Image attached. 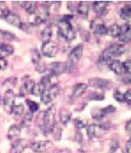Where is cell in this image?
I'll return each instance as SVG.
<instances>
[{
  "label": "cell",
  "mask_w": 131,
  "mask_h": 153,
  "mask_svg": "<svg viewBox=\"0 0 131 153\" xmlns=\"http://www.w3.org/2000/svg\"><path fill=\"white\" fill-rule=\"evenodd\" d=\"M125 47L121 44H113L105 49L100 56L97 64L99 66L108 65L113 57H118L125 53Z\"/></svg>",
  "instance_id": "obj_1"
},
{
  "label": "cell",
  "mask_w": 131,
  "mask_h": 153,
  "mask_svg": "<svg viewBox=\"0 0 131 153\" xmlns=\"http://www.w3.org/2000/svg\"><path fill=\"white\" fill-rule=\"evenodd\" d=\"M56 108L54 105H51L42 116V124L40 126L43 133L47 135L53 131L56 124Z\"/></svg>",
  "instance_id": "obj_2"
},
{
  "label": "cell",
  "mask_w": 131,
  "mask_h": 153,
  "mask_svg": "<svg viewBox=\"0 0 131 153\" xmlns=\"http://www.w3.org/2000/svg\"><path fill=\"white\" fill-rule=\"evenodd\" d=\"M58 34L60 37L66 41H71L76 37L75 31L71 22L63 18L60 19L58 23Z\"/></svg>",
  "instance_id": "obj_3"
},
{
  "label": "cell",
  "mask_w": 131,
  "mask_h": 153,
  "mask_svg": "<svg viewBox=\"0 0 131 153\" xmlns=\"http://www.w3.org/2000/svg\"><path fill=\"white\" fill-rule=\"evenodd\" d=\"M59 92V87L57 84L51 85L46 89L40 96L41 101L44 105H48L56 99Z\"/></svg>",
  "instance_id": "obj_4"
},
{
  "label": "cell",
  "mask_w": 131,
  "mask_h": 153,
  "mask_svg": "<svg viewBox=\"0 0 131 153\" xmlns=\"http://www.w3.org/2000/svg\"><path fill=\"white\" fill-rule=\"evenodd\" d=\"M83 53V46L78 45L75 47L68 55L69 64H67V70L75 66L80 60Z\"/></svg>",
  "instance_id": "obj_5"
},
{
  "label": "cell",
  "mask_w": 131,
  "mask_h": 153,
  "mask_svg": "<svg viewBox=\"0 0 131 153\" xmlns=\"http://www.w3.org/2000/svg\"><path fill=\"white\" fill-rule=\"evenodd\" d=\"M15 96L12 89H7L3 99V108L5 112L11 114L15 105Z\"/></svg>",
  "instance_id": "obj_6"
},
{
  "label": "cell",
  "mask_w": 131,
  "mask_h": 153,
  "mask_svg": "<svg viewBox=\"0 0 131 153\" xmlns=\"http://www.w3.org/2000/svg\"><path fill=\"white\" fill-rule=\"evenodd\" d=\"M58 51V45L54 41L49 40L43 42L42 51L44 56L50 58L54 57L57 56Z\"/></svg>",
  "instance_id": "obj_7"
},
{
  "label": "cell",
  "mask_w": 131,
  "mask_h": 153,
  "mask_svg": "<svg viewBox=\"0 0 131 153\" xmlns=\"http://www.w3.org/2000/svg\"><path fill=\"white\" fill-rule=\"evenodd\" d=\"M48 68L51 72V74L54 76H57L67 70V63L64 62H52L49 65Z\"/></svg>",
  "instance_id": "obj_8"
},
{
  "label": "cell",
  "mask_w": 131,
  "mask_h": 153,
  "mask_svg": "<svg viewBox=\"0 0 131 153\" xmlns=\"http://www.w3.org/2000/svg\"><path fill=\"white\" fill-rule=\"evenodd\" d=\"M28 141L25 139H18L13 143L10 153H23L28 147Z\"/></svg>",
  "instance_id": "obj_9"
},
{
  "label": "cell",
  "mask_w": 131,
  "mask_h": 153,
  "mask_svg": "<svg viewBox=\"0 0 131 153\" xmlns=\"http://www.w3.org/2000/svg\"><path fill=\"white\" fill-rule=\"evenodd\" d=\"M17 5L23 8L27 13L30 15L34 14L37 10V3L33 1H15Z\"/></svg>",
  "instance_id": "obj_10"
},
{
  "label": "cell",
  "mask_w": 131,
  "mask_h": 153,
  "mask_svg": "<svg viewBox=\"0 0 131 153\" xmlns=\"http://www.w3.org/2000/svg\"><path fill=\"white\" fill-rule=\"evenodd\" d=\"M50 141H38L30 144V147L32 150L36 153H42L45 152L49 147Z\"/></svg>",
  "instance_id": "obj_11"
},
{
  "label": "cell",
  "mask_w": 131,
  "mask_h": 153,
  "mask_svg": "<svg viewBox=\"0 0 131 153\" xmlns=\"http://www.w3.org/2000/svg\"><path fill=\"white\" fill-rule=\"evenodd\" d=\"M108 1H96L93 4V9L95 13L99 16L105 15L107 13V7Z\"/></svg>",
  "instance_id": "obj_12"
},
{
  "label": "cell",
  "mask_w": 131,
  "mask_h": 153,
  "mask_svg": "<svg viewBox=\"0 0 131 153\" xmlns=\"http://www.w3.org/2000/svg\"><path fill=\"white\" fill-rule=\"evenodd\" d=\"M109 82L108 80L96 78L89 80V85L91 87L96 89H105L108 86Z\"/></svg>",
  "instance_id": "obj_13"
},
{
  "label": "cell",
  "mask_w": 131,
  "mask_h": 153,
  "mask_svg": "<svg viewBox=\"0 0 131 153\" xmlns=\"http://www.w3.org/2000/svg\"><path fill=\"white\" fill-rule=\"evenodd\" d=\"M121 34L119 37V41L127 42L131 40V26L128 24H125L121 26Z\"/></svg>",
  "instance_id": "obj_14"
},
{
  "label": "cell",
  "mask_w": 131,
  "mask_h": 153,
  "mask_svg": "<svg viewBox=\"0 0 131 153\" xmlns=\"http://www.w3.org/2000/svg\"><path fill=\"white\" fill-rule=\"evenodd\" d=\"M49 15H50L49 11L42 9V11L39 12L38 15L35 17L34 21L33 23V24L34 25L38 26L43 23H46V21H47L48 17L49 16Z\"/></svg>",
  "instance_id": "obj_15"
},
{
  "label": "cell",
  "mask_w": 131,
  "mask_h": 153,
  "mask_svg": "<svg viewBox=\"0 0 131 153\" xmlns=\"http://www.w3.org/2000/svg\"><path fill=\"white\" fill-rule=\"evenodd\" d=\"M14 53V48L10 44H3L0 45V59H5L13 55Z\"/></svg>",
  "instance_id": "obj_16"
},
{
  "label": "cell",
  "mask_w": 131,
  "mask_h": 153,
  "mask_svg": "<svg viewBox=\"0 0 131 153\" xmlns=\"http://www.w3.org/2000/svg\"><path fill=\"white\" fill-rule=\"evenodd\" d=\"M35 82L32 80H27L20 87L19 94L21 97H25L26 95L32 93L33 87L35 85Z\"/></svg>",
  "instance_id": "obj_17"
},
{
  "label": "cell",
  "mask_w": 131,
  "mask_h": 153,
  "mask_svg": "<svg viewBox=\"0 0 131 153\" xmlns=\"http://www.w3.org/2000/svg\"><path fill=\"white\" fill-rule=\"evenodd\" d=\"M5 19L10 24L19 28L23 23L20 17L15 13H10V14L5 18Z\"/></svg>",
  "instance_id": "obj_18"
},
{
  "label": "cell",
  "mask_w": 131,
  "mask_h": 153,
  "mask_svg": "<svg viewBox=\"0 0 131 153\" xmlns=\"http://www.w3.org/2000/svg\"><path fill=\"white\" fill-rule=\"evenodd\" d=\"M121 26H119L117 24H114L108 27L107 34L113 38H119L121 34Z\"/></svg>",
  "instance_id": "obj_19"
},
{
  "label": "cell",
  "mask_w": 131,
  "mask_h": 153,
  "mask_svg": "<svg viewBox=\"0 0 131 153\" xmlns=\"http://www.w3.org/2000/svg\"><path fill=\"white\" fill-rule=\"evenodd\" d=\"M109 68L117 75H121L124 72L122 63L119 60L113 61L109 64Z\"/></svg>",
  "instance_id": "obj_20"
},
{
  "label": "cell",
  "mask_w": 131,
  "mask_h": 153,
  "mask_svg": "<svg viewBox=\"0 0 131 153\" xmlns=\"http://www.w3.org/2000/svg\"><path fill=\"white\" fill-rule=\"evenodd\" d=\"M91 28H93V33L96 36H105L107 34L108 27L102 23L96 25L91 24Z\"/></svg>",
  "instance_id": "obj_21"
},
{
  "label": "cell",
  "mask_w": 131,
  "mask_h": 153,
  "mask_svg": "<svg viewBox=\"0 0 131 153\" xmlns=\"http://www.w3.org/2000/svg\"><path fill=\"white\" fill-rule=\"evenodd\" d=\"M21 133V128L17 125H12L8 130L7 137L8 139L12 140L13 139L18 138Z\"/></svg>",
  "instance_id": "obj_22"
},
{
  "label": "cell",
  "mask_w": 131,
  "mask_h": 153,
  "mask_svg": "<svg viewBox=\"0 0 131 153\" xmlns=\"http://www.w3.org/2000/svg\"><path fill=\"white\" fill-rule=\"evenodd\" d=\"M89 11V5L86 1H80L77 6V12L82 17H87Z\"/></svg>",
  "instance_id": "obj_23"
},
{
  "label": "cell",
  "mask_w": 131,
  "mask_h": 153,
  "mask_svg": "<svg viewBox=\"0 0 131 153\" xmlns=\"http://www.w3.org/2000/svg\"><path fill=\"white\" fill-rule=\"evenodd\" d=\"M88 85L85 84L81 83L76 85L74 87L73 92L74 97H79L83 94L88 88Z\"/></svg>",
  "instance_id": "obj_24"
},
{
  "label": "cell",
  "mask_w": 131,
  "mask_h": 153,
  "mask_svg": "<svg viewBox=\"0 0 131 153\" xmlns=\"http://www.w3.org/2000/svg\"><path fill=\"white\" fill-rule=\"evenodd\" d=\"M46 89V86L42 82H40L38 84H35L33 87L32 94L35 96H41Z\"/></svg>",
  "instance_id": "obj_25"
},
{
  "label": "cell",
  "mask_w": 131,
  "mask_h": 153,
  "mask_svg": "<svg viewBox=\"0 0 131 153\" xmlns=\"http://www.w3.org/2000/svg\"><path fill=\"white\" fill-rule=\"evenodd\" d=\"M71 114L68 110L62 108L59 111V118L61 122L63 124H66L71 120Z\"/></svg>",
  "instance_id": "obj_26"
},
{
  "label": "cell",
  "mask_w": 131,
  "mask_h": 153,
  "mask_svg": "<svg viewBox=\"0 0 131 153\" xmlns=\"http://www.w3.org/2000/svg\"><path fill=\"white\" fill-rule=\"evenodd\" d=\"M53 32L50 26H47L43 29L40 33L41 39L43 42L49 41L52 36Z\"/></svg>",
  "instance_id": "obj_27"
},
{
  "label": "cell",
  "mask_w": 131,
  "mask_h": 153,
  "mask_svg": "<svg viewBox=\"0 0 131 153\" xmlns=\"http://www.w3.org/2000/svg\"><path fill=\"white\" fill-rule=\"evenodd\" d=\"M131 16V6L126 5L124 6L120 11V17L124 21L130 20Z\"/></svg>",
  "instance_id": "obj_28"
},
{
  "label": "cell",
  "mask_w": 131,
  "mask_h": 153,
  "mask_svg": "<svg viewBox=\"0 0 131 153\" xmlns=\"http://www.w3.org/2000/svg\"><path fill=\"white\" fill-rule=\"evenodd\" d=\"M33 115L32 112H28L26 114L21 122V128H27L30 126L33 120Z\"/></svg>",
  "instance_id": "obj_29"
},
{
  "label": "cell",
  "mask_w": 131,
  "mask_h": 153,
  "mask_svg": "<svg viewBox=\"0 0 131 153\" xmlns=\"http://www.w3.org/2000/svg\"><path fill=\"white\" fill-rule=\"evenodd\" d=\"M10 9L4 1H0V18L5 19L10 13Z\"/></svg>",
  "instance_id": "obj_30"
},
{
  "label": "cell",
  "mask_w": 131,
  "mask_h": 153,
  "mask_svg": "<svg viewBox=\"0 0 131 153\" xmlns=\"http://www.w3.org/2000/svg\"><path fill=\"white\" fill-rule=\"evenodd\" d=\"M25 110L24 105L20 103L18 105H15L13 110V111L11 114H13V116L15 118H19L21 115H23V113Z\"/></svg>",
  "instance_id": "obj_31"
},
{
  "label": "cell",
  "mask_w": 131,
  "mask_h": 153,
  "mask_svg": "<svg viewBox=\"0 0 131 153\" xmlns=\"http://www.w3.org/2000/svg\"><path fill=\"white\" fill-rule=\"evenodd\" d=\"M31 58L33 63L36 65L41 62L40 54L37 49H33L31 51Z\"/></svg>",
  "instance_id": "obj_32"
},
{
  "label": "cell",
  "mask_w": 131,
  "mask_h": 153,
  "mask_svg": "<svg viewBox=\"0 0 131 153\" xmlns=\"http://www.w3.org/2000/svg\"><path fill=\"white\" fill-rule=\"evenodd\" d=\"M0 34L2 39L7 41H13L15 38V36L13 33L8 31L0 30Z\"/></svg>",
  "instance_id": "obj_33"
},
{
  "label": "cell",
  "mask_w": 131,
  "mask_h": 153,
  "mask_svg": "<svg viewBox=\"0 0 131 153\" xmlns=\"http://www.w3.org/2000/svg\"><path fill=\"white\" fill-rule=\"evenodd\" d=\"M26 103L29 108L30 112H32L33 114L34 112L37 111L39 108V105L34 101H32L30 100H26Z\"/></svg>",
  "instance_id": "obj_34"
},
{
  "label": "cell",
  "mask_w": 131,
  "mask_h": 153,
  "mask_svg": "<svg viewBox=\"0 0 131 153\" xmlns=\"http://www.w3.org/2000/svg\"><path fill=\"white\" fill-rule=\"evenodd\" d=\"M119 147V143L118 141L116 139L113 138L111 140L109 146V153H115L116 151L118 149Z\"/></svg>",
  "instance_id": "obj_35"
},
{
  "label": "cell",
  "mask_w": 131,
  "mask_h": 153,
  "mask_svg": "<svg viewBox=\"0 0 131 153\" xmlns=\"http://www.w3.org/2000/svg\"><path fill=\"white\" fill-rule=\"evenodd\" d=\"M17 82V79L15 77H12L4 80L3 83V86L7 87H15Z\"/></svg>",
  "instance_id": "obj_36"
},
{
  "label": "cell",
  "mask_w": 131,
  "mask_h": 153,
  "mask_svg": "<svg viewBox=\"0 0 131 153\" xmlns=\"http://www.w3.org/2000/svg\"><path fill=\"white\" fill-rule=\"evenodd\" d=\"M87 135L90 139L96 138V124L89 125L86 130Z\"/></svg>",
  "instance_id": "obj_37"
},
{
  "label": "cell",
  "mask_w": 131,
  "mask_h": 153,
  "mask_svg": "<svg viewBox=\"0 0 131 153\" xmlns=\"http://www.w3.org/2000/svg\"><path fill=\"white\" fill-rule=\"evenodd\" d=\"M101 110L103 115L105 116V115H108V114H110L116 112V108L114 107L113 105H109L106 107L102 108Z\"/></svg>",
  "instance_id": "obj_38"
},
{
  "label": "cell",
  "mask_w": 131,
  "mask_h": 153,
  "mask_svg": "<svg viewBox=\"0 0 131 153\" xmlns=\"http://www.w3.org/2000/svg\"><path fill=\"white\" fill-rule=\"evenodd\" d=\"M92 116L94 120H100L103 119L105 115L100 109L94 110L93 111H92Z\"/></svg>",
  "instance_id": "obj_39"
},
{
  "label": "cell",
  "mask_w": 131,
  "mask_h": 153,
  "mask_svg": "<svg viewBox=\"0 0 131 153\" xmlns=\"http://www.w3.org/2000/svg\"><path fill=\"white\" fill-rule=\"evenodd\" d=\"M104 95L97 92L92 93L88 95V98L90 100H96V101H101L104 99Z\"/></svg>",
  "instance_id": "obj_40"
},
{
  "label": "cell",
  "mask_w": 131,
  "mask_h": 153,
  "mask_svg": "<svg viewBox=\"0 0 131 153\" xmlns=\"http://www.w3.org/2000/svg\"><path fill=\"white\" fill-rule=\"evenodd\" d=\"M123 72L126 74H131V60H127L126 61L122 63Z\"/></svg>",
  "instance_id": "obj_41"
},
{
  "label": "cell",
  "mask_w": 131,
  "mask_h": 153,
  "mask_svg": "<svg viewBox=\"0 0 131 153\" xmlns=\"http://www.w3.org/2000/svg\"><path fill=\"white\" fill-rule=\"evenodd\" d=\"M113 98L116 100L117 101L119 102H125V99H124V94L118 91H116L113 93Z\"/></svg>",
  "instance_id": "obj_42"
},
{
  "label": "cell",
  "mask_w": 131,
  "mask_h": 153,
  "mask_svg": "<svg viewBox=\"0 0 131 153\" xmlns=\"http://www.w3.org/2000/svg\"><path fill=\"white\" fill-rule=\"evenodd\" d=\"M35 69L36 70L40 73V74H43L46 72V66L44 62L41 61L38 63V64H36Z\"/></svg>",
  "instance_id": "obj_43"
},
{
  "label": "cell",
  "mask_w": 131,
  "mask_h": 153,
  "mask_svg": "<svg viewBox=\"0 0 131 153\" xmlns=\"http://www.w3.org/2000/svg\"><path fill=\"white\" fill-rule=\"evenodd\" d=\"M124 99H125V101L128 102V103H131V90L129 89L128 91H127L124 94Z\"/></svg>",
  "instance_id": "obj_44"
},
{
  "label": "cell",
  "mask_w": 131,
  "mask_h": 153,
  "mask_svg": "<svg viewBox=\"0 0 131 153\" xmlns=\"http://www.w3.org/2000/svg\"><path fill=\"white\" fill-rule=\"evenodd\" d=\"M8 66V62L5 59H0V70L5 69Z\"/></svg>",
  "instance_id": "obj_45"
},
{
  "label": "cell",
  "mask_w": 131,
  "mask_h": 153,
  "mask_svg": "<svg viewBox=\"0 0 131 153\" xmlns=\"http://www.w3.org/2000/svg\"><path fill=\"white\" fill-rule=\"evenodd\" d=\"M122 81L125 84H129L131 82V76L130 74H126L122 78Z\"/></svg>",
  "instance_id": "obj_46"
},
{
  "label": "cell",
  "mask_w": 131,
  "mask_h": 153,
  "mask_svg": "<svg viewBox=\"0 0 131 153\" xmlns=\"http://www.w3.org/2000/svg\"><path fill=\"white\" fill-rule=\"evenodd\" d=\"M75 124L77 126V128H78L79 129H82L83 128H85V125H84L83 122L80 120H75Z\"/></svg>",
  "instance_id": "obj_47"
},
{
  "label": "cell",
  "mask_w": 131,
  "mask_h": 153,
  "mask_svg": "<svg viewBox=\"0 0 131 153\" xmlns=\"http://www.w3.org/2000/svg\"><path fill=\"white\" fill-rule=\"evenodd\" d=\"M126 153H131V139L127 141L125 146Z\"/></svg>",
  "instance_id": "obj_48"
},
{
  "label": "cell",
  "mask_w": 131,
  "mask_h": 153,
  "mask_svg": "<svg viewBox=\"0 0 131 153\" xmlns=\"http://www.w3.org/2000/svg\"><path fill=\"white\" fill-rule=\"evenodd\" d=\"M126 132H127L128 134H129L130 135L131 134V120H129V122H127V124H126Z\"/></svg>",
  "instance_id": "obj_49"
},
{
  "label": "cell",
  "mask_w": 131,
  "mask_h": 153,
  "mask_svg": "<svg viewBox=\"0 0 131 153\" xmlns=\"http://www.w3.org/2000/svg\"><path fill=\"white\" fill-rule=\"evenodd\" d=\"M2 97H1V95L0 94V105H1V103H2Z\"/></svg>",
  "instance_id": "obj_50"
},
{
  "label": "cell",
  "mask_w": 131,
  "mask_h": 153,
  "mask_svg": "<svg viewBox=\"0 0 131 153\" xmlns=\"http://www.w3.org/2000/svg\"><path fill=\"white\" fill-rule=\"evenodd\" d=\"M53 153H61L60 152V151H54V152H53Z\"/></svg>",
  "instance_id": "obj_51"
}]
</instances>
